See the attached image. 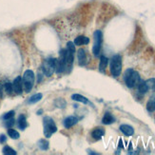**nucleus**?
<instances>
[{
  "label": "nucleus",
  "mask_w": 155,
  "mask_h": 155,
  "mask_svg": "<svg viewBox=\"0 0 155 155\" xmlns=\"http://www.w3.org/2000/svg\"><path fill=\"white\" fill-rule=\"evenodd\" d=\"M8 134H9V136L12 138V139H18L19 136H20L18 131L14 130H12V129L8 130Z\"/></svg>",
  "instance_id": "obj_23"
},
{
  "label": "nucleus",
  "mask_w": 155,
  "mask_h": 155,
  "mask_svg": "<svg viewBox=\"0 0 155 155\" xmlns=\"http://www.w3.org/2000/svg\"><path fill=\"white\" fill-rule=\"evenodd\" d=\"M55 60L56 58H49L44 61L42 65V72L46 76H51L53 72H55Z\"/></svg>",
  "instance_id": "obj_5"
},
{
  "label": "nucleus",
  "mask_w": 155,
  "mask_h": 155,
  "mask_svg": "<svg viewBox=\"0 0 155 155\" xmlns=\"http://www.w3.org/2000/svg\"><path fill=\"white\" fill-rule=\"evenodd\" d=\"M38 147L42 151H47V149L49 148V142L47 140H44V139H41L38 142Z\"/></svg>",
  "instance_id": "obj_22"
},
{
  "label": "nucleus",
  "mask_w": 155,
  "mask_h": 155,
  "mask_svg": "<svg viewBox=\"0 0 155 155\" xmlns=\"http://www.w3.org/2000/svg\"><path fill=\"white\" fill-rule=\"evenodd\" d=\"M119 148H123V143H122V140H120V142H119Z\"/></svg>",
  "instance_id": "obj_29"
},
{
  "label": "nucleus",
  "mask_w": 155,
  "mask_h": 155,
  "mask_svg": "<svg viewBox=\"0 0 155 155\" xmlns=\"http://www.w3.org/2000/svg\"><path fill=\"white\" fill-rule=\"evenodd\" d=\"M23 87L26 92H30L31 89L34 87V73L31 69H27L23 74V79H22Z\"/></svg>",
  "instance_id": "obj_3"
},
{
  "label": "nucleus",
  "mask_w": 155,
  "mask_h": 155,
  "mask_svg": "<svg viewBox=\"0 0 155 155\" xmlns=\"http://www.w3.org/2000/svg\"><path fill=\"white\" fill-rule=\"evenodd\" d=\"M77 122H78V119L76 118L75 116H69L65 120H64L63 125H64V127H66V129H69V127H72V126L77 124Z\"/></svg>",
  "instance_id": "obj_8"
},
{
  "label": "nucleus",
  "mask_w": 155,
  "mask_h": 155,
  "mask_svg": "<svg viewBox=\"0 0 155 155\" xmlns=\"http://www.w3.org/2000/svg\"><path fill=\"white\" fill-rule=\"evenodd\" d=\"M105 135V130L103 127H96L92 132V136L95 140H100Z\"/></svg>",
  "instance_id": "obj_11"
},
{
  "label": "nucleus",
  "mask_w": 155,
  "mask_h": 155,
  "mask_svg": "<svg viewBox=\"0 0 155 155\" xmlns=\"http://www.w3.org/2000/svg\"><path fill=\"white\" fill-rule=\"evenodd\" d=\"M114 121H115V118L111 115V113H110V112H107L102 119V123L105 125H110L112 123H114Z\"/></svg>",
  "instance_id": "obj_13"
},
{
  "label": "nucleus",
  "mask_w": 155,
  "mask_h": 155,
  "mask_svg": "<svg viewBox=\"0 0 155 155\" xmlns=\"http://www.w3.org/2000/svg\"><path fill=\"white\" fill-rule=\"evenodd\" d=\"M120 130L124 133L126 136H131V135L134 134V130H133V127L130 125H127V124L121 125Z\"/></svg>",
  "instance_id": "obj_9"
},
{
  "label": "nucleus",
  "mask_w": 155,
  "mask_h": 155,
  "mask_svg": "<svg viewBox=\"0 0 155 155\" xmlns=\"http://www.w3.org/2000/svg\"><path fill=\"white\" fill-rule=\"evenodd\" d=\"M140 79L141 78H140V75H139V73L133 69H127L124 73L125 83L127 85V87L130 89H133L137 87Z\"/></svg>",
  "instance_id": "obj_1"
},
{
  "label": "nucleus",
  "mask_w": 155,
  "mask_h": 155,
  "mask_svg": "<svg viewBox=\"0 0 155 155\" xmlns=\"http://www.w3.org/2000/svg\"><path fill=\"white\" fill-rule=\"evenodd\" d=\"M110 73L113 77H118L122 72V56L115 54L110 60Z\"/></svg>",
  "instance_id": "obj_2"
},
{
  "label": "nucleus",
  "mask_w": 155,
  "mask_h": 155,
  "mask_svg": "<svg viewBox=\"0 0 155 155\" xmlns=\"http://www.w3.org/2000/svg\"><path fill=\"white\" fill-rule=\"evenodd\" d=\"M147 110L148 111H155V94L152 95L147 103Z\"/></svg>",
  "instance_id": "obj_17"
},
{
  "label": "nucleus",
  "mask_w": 155,
  "mask_h": 155,
  "mask_svg": "<svg viewBox=\"0 0 155 155\" xmlns=\"http://www.w3.org/2000/svg\"><path fill=\"white\" fill-rule=\"evenodd\" d=\"M16 151H14V149H13L10 147L9 146H6L3 148V154L5 155H16Z\"/></svg>",
  "instance_id": "obj_21"
},
{
  "label": "nucleus",
  "mask_w": 155,
  "mask_h": 155,
  "mask_svg": "<svg viewBox=\"0 0 155 155\" xmlns=\"http://www.w3.org/2000/svg\"><path fill=\"white\" fill-rule=\"evenodd\" d=\"M72 99L74 101H77V102H81L83 104H88L89 103V100L85 97V96L81 95V94H78V93H74L72 95Z\"/></svg>",
  "instance_id": "obj_15"
},
{
  "label": "nucleus",
  "mask_w": 155,
  "mask_h": 155,
  "mask_svg": "<svg viewBox=\"0 0 155 155\" xmlns=\"http://www.w3.org/2000/svg\"><path fill=\"white\" fill-rule=\"evenodd\" d=\"M42 76H43V75H42V74H38V80H37V81H38V83H40L41 81H42Z\"/></svg>",
  "instance_id": "obj_28"
},
{
  "label": "nucleus",
  "mask_w": 155,
  "mask_h": 155,
  "mask_svg": "<svg viewBox=\"0 0 155 155\" xmlns=\"http://www.w3.org/2000/svg\"><path fill=\"white\" fill-rule=\"evenodd\" d=\"M17 125H18V127L20 130H24L27 126H28V124H27V121H26V117L25 115L23 114H21L19 117H18V123H17Z\"/></svg>",
  "instance_id": "obj_16"
},
{
  "label": "nucleus",
  "mask_w": 155,
  "mask_h": 155,
  "mask_svg": "<svg viewBox=\"0 0 155 155\" xmlns=\"http://www.w3.org/2000/svg\"><path fill=\"white\" fill-rule=\"evenodd\" d=\"M42 97H43V95H42V93H36L34 95H33L31 97H30L28 103L29 104H35L37 102H39V101L42 99Z\"/></svg>",
  "instance_id": "obj_20"
},
{
  "label": "nucleus",
  "mask_w": 155,
  "mask_h": 155,
  "mask_svg": "<svg viewBox=\"0 0 155 155\" xmlns=\"http://www.w3.org/2000/svg\"><path fill=\"white\" fill-rule=\"evenodd\" d=\"M13 115H14V111L13 110H10V111L8 112V113H6V114L3 116V119L4 120H8L10 118H13Z\"/></svg>",
  "instance_id": "obj_26"
},
{
  "label": "nucleus",
  "mask_w": 155,
  "mask_h": 155,
  "mask_svg": "<svg viewBox=\"0 0 155 155\" xmlns=\"http://www.w3.org/2000/svg\"><path fill=\"white\" fill-rule=\"evenodd\" d=\"M5 90H6V92L8 94H12L13 93V84L10 83V82H7L6 84H5Z\"/></svg>",
  "instance_id": "obj_24"
},
{
  "label": "nucleus",
  "mask_w": 155,
  "mask_h": 155,
  "mask_svg": "<svg viewBox=\"0 0 155 155\" xmlns=\"http://www.w3.org/2000/svg\"><path fill=\"white\" fill-rule=\"evenodd\" d=\"M13 88L14 92L16 94H21L22 93V90H23V83H22V78L20 76H17L13 80Z\"/></svg>",
  "instance_id": "obj_7"
},
{
  "label": "nucleus",
  "mask_w": 155,
  "mask_h": 155,
  "mask_svg": "<svg viewBox=\"0 0 155 155\" xmlns=\"http://www.w3.org/2000/svg\"><path fill=\"white\" fill-rule=\"evenodd\" d=\"M5 126H6L7 127H12L13 125H14V119L13 118H10V119H8V120H5Z\"/></svg>",
  "instance_id": "obj_25"
},
{
  "label": "nucleus",
  "mask_w": 155,
  "mask_h": 155,
  "mask_svg": "<svg viewBox=\"0 0 155 155\" xmlns=\"http://www.w3.org/2000/svg\"><path fill=\"white\" fill-rule=\"evenodd\" d=\"M42 111H43V110H38V111H37V114H38V115H40V114H42Z\"/></svg>",
  "instance_id": "obj_30"
},
{
  "label": "nucleus",
  "mask_w": 155,
  "mask_h": 155,
  "mask_svg": "<svg viewBox=\"0 0 155 155\" xmlns=\"http://www.w3.org/2000/svg\"><path fill=\"white\" fill-rule=\"evenodd\" d=\"M74 45L76 46H81V45H87L89 43V37L87 36H84V35H81V36H78L76 37L75 39H74Z\"/></svg>",
  "instance_id": "obj_12"
},
{
  "label": "nucleus",
  "mask_w": 155,
  "mask_h": 155,
  "mask_svg": "<svg viewBox=\"0 0 155 155\" xmlns=\"http://www.w3.org/2000/svg\"><path fill=\"white\" fill-rule=\"evenodd\" d=\"M145 82H146V85H147L148 90L155 92V78H149Z\"/></svg>",
  "instance_id": "obj_19"
},
{
  "label": "nucleus",
  "mask_w": 155,
  "mask_h": 155,
  "mask_svg": "<svg viewBox=\"0 0 155 155\" xmlns=\"http://www.w3.org/2000/svg\"><path fill=\"white\" fill-rule=\"evenodd\" d=\"M94 37V44L92 47V52L95 56H99V53L101 51V45H102V41H103V34L101 31H95L93 34Z\"/></svg>",
  "instance_id": "obj_6"
},
{
  "label": "nucleus",
  "mask_w": 155,
  "mask_h": 155,
  "mask_svg": "<svg viewBox=\"0 0 155 155\" xmlns=\"http://www.w3.org/2000/svg\"><path fill=\"white\" fill-rule=\"evenodd\" d=\"M43 126H44V134L47 138H50L53 133L56 132L57 127L54 121L50 116H46L43 119Z\"/></svg>",
  "instance_id": "obj_4"
},
{
  "label": "nucleus",
  "mask_w": 155,
  "mask_h": 155,
  "mask_svg": "<svg viewBox=\"0 0 155 155\" xmlns=\"http://www.w3.org/2000/svg\"><path fill=\"white\" fill-rule=\"evenodd\" d=\"M137 87H138L139 92L142 93V94H145L147 92H148V88H147V85H146V82L143 81V80H141V79H140V81H139V83H138V85H137Z\"/></svg>",
  "instance_id": "obj_18"
},
{
  "label": "nucleus",
  "mask_w": 155,
  "mask_h": 155,
  "mask_svg": "<svg viewBox=\"0 0 155 155\" xmlns=\"http://www.w3.org/2000/svg\"><path fill=\"white\" fill-rule=\"evenodd\" d=\"M77 57H78V63L80 66H85L87 63V55L86 52L83 49H80L77 52Z\"/></svg>",
  "instance_id": "obj_10"
},
{
  "label": "nucleus",
  "mask_w": 155,
  "mask_h": 155,
  "mask_svg": "<svg viewBox=\"0 0 155 155\" xmlns=\"http://www.w3.org/2000/svg\"><path fill=\"white\" fill-rule=\"evenodd\" d=\"M6 140H7V137L6 136H5L4 134H1V135H0V143H5V142H6Z\"/></svg>",
  "instance_id": "obj_27"
},
{
  "label": "nucleus",
  "mask_w": 155,
  "mask_h": 155,
  "mask_svg": "<svg viewBox=\"0 0 155 155\" xmlns=\"http://www.w3.org/2000/svg\"><path fill=\"white\" fill-rule=\"evenodd\" d=\"M108 63H109V59L107 58L106 56L102 55L100 57V64H99V71L101 72H104L105 69L108 66Z\"/></svg>",
  "instance_id": "obj_14"
}]
</instances>
